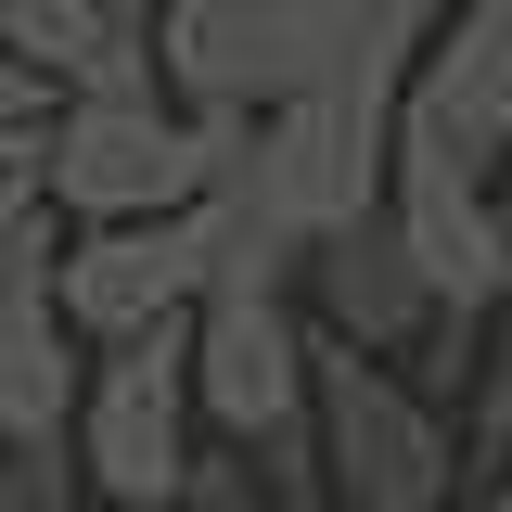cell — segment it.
I'll return each mask as SVG.
<instances>
[{"label": "cell", "instance_id": "1", "mask_svg": "<svg viewBox=\"0 0 512 512\" xmlns=\"http://www.w3.org/2000/svg\"><path fill=\"white\" fill-rule=\"evenodd\" d=\"M244 116H205L180 90H64L39 128V180L64 218H154V205H205L231 180Z\"/></svg>", "mask_w": 512, "mask_h": 512}, {"label": "cell", "instance_id": "2", "mask_svg": "<svg viewBox=\"0 0 512 512\" xmlns=\"http://www.w3.org/2000/svg\"><path fill=\"white\" fill-rule=\"evenodd\" d=\"M308 436H320V487L359 512H448L474 448L448 423V397L423 372H397L384 346L359 333H320V397H308Z\"/></svg>", "mask_w": 512, "mask_h": 512}, {"label": "cell", "instance_id": "10", "mask_svg": "<svg viewBox=\"0 0 512 512\" xmlns=\"http://www.w3.org/2000/svg\"><path fill=\"white\" fill-rule=\"evenodd\" d=\"M0 512H103L77 436H0Z\"/></svg>", "mask_w": 512, "mask_h": 512}, {"label": "cell", "instance_id": "12", "mask_svg": "<svg viewBox=\"0 0 512 512\" xmlns=\"http://www.w3.org/2000/svg\"><path fill=\"white\" fill-rule=\"evenodd\" d=\"M167 512H269V461L218 436V448H205V461L180 474V500H167Z\"/></svg>", "mask_w": 512, "mask_h": 512}, {"label": "cell", "instance_id": "7", "mask_svg": "<svg viewBox=\"0 0 512 512\" xmlns=\"http://www.w3.org/2000/svg\"><path fill=\"white\" fill-rule=\"evenodd\" d=\"M410 116H436L474 167H512V0H448L423 64H410Z\"/></svg>", "mask_w": 512, "mask_h": 512}, {"label": "cell", "instance_id": "15", "mask_svg": "<svg viewBox=\"0 0 512 512\" xmlns=\"http://www.w3.org/2000/svg\"><path fill=\"white\" fill-rule=\"evenodd\" d=\"M448 512H512V461H500V487H461Z\"/></svg>", "mask_w": 512, "mask_h": 512}, {"label": "cell", "instance_id": "17", "mask_svg": "<svg viewBox=\"0 0 512 512\" xmlns=\"http://www.w3.org/2000/svg\"><path fill=\"white\" fill-rule=\"evenodd\" d=\"M500 256H512V167H500Z\"/></svg>", "mask_w": 512, "mask_h": 512}, {"label": "cell", "instance_id": "6", "mask_svg": "<svg viewBox=\"0 0 512 512\" xmlns=\"http://www.w3.org/2000/svg\"><path fill=\"white\" fill-rule=\"evenodd\" d=\"M295 282H308V320H320V333H359V346H384V359H423V333L448 320L384 192L359 205V218H333V231H320Z\"/></svg>", "mask_w": 512, "mask_h": 512}, {"label": "cell", "instance_id": "18", "mask_svg": "<svg viewBox=\"0 0 512 512\" xmlns=\"http://www.w3.org/2000/svg\"><path fill=\"white\" fill-rule=\"evenodd\" d=\"M103 512H116V500H103Z\"/></svg>", "mask_w": 512, "mask_h": 512}, {"label": "cell", "instance_id": "8", "mask_svg": "<svg viewBox=\"0 0 512 512\" xmlns=\"http://www.w3.org/2000/svg\"><path fill=\"white\" fill-rule=\"evenodd\" d=\"M90 333L64 320V282L26 269L0 295V436H77V397H90Z\"/></svg>", "mask_w": 512, "mask_h": 512}, {"label": "cell", "instance_id": "13", "mask_svg": "<svg viewBox=\"0 0 512 512\" xmlns=\"http://www.w3.org/2000/svg\"><path fill=\"white\" fill-rule=\"evenodd\" d=\"M461 448H474V474H500V461H512V333L474 359V423H461Z\"/></svg>", "mask_w": 512, "mask_h": 512}, {"label": "cell", "instance_id": "11", "mask_svg": "<svg viewBox=\"0 0 512 512\" xmlns=\"http://www.w3.org/2000/svg\"><path fill=\"white\" fill-rule=\"evenodd\" d=\"M52 218H64V205H52V180H39V167H13V180H0V295H13L26 269H52V256H64Z\"/></svg>", "mask_w": 512, "mask_h": 512}, {"label": "cell", "instance_id": "16", "mask_svg": "<svg viewBox=\"0 0 512 512\" xmlns=\"http://www.w3.org/2000/svg\"><path fill=\"white\" fill-rule=\"evenodd\" d=\"M13 167H39V128H0V180H13Z\"/></svg>", "mask_w": 512, "mask_h": 512}, {"label": "cell", "instance_id": "5", "mask_svg": "<svg viewBox=\"0 0 512 512\" xmlns=\"http://www.w3.org/2000/svg\"><path fill=\"white\" fill-rule=\"evenodd\" d=\"M218 244H231V205L205 192V205H154V218H64V320L90 333V346H128V333H154V320H180L205 282H218Z\"/></svg>", "mask_w": 512, "mask_h": 512}, {"label": "cell", "instance_id": "14", "mask_svg": "<svg viewBox=\"0 0 512 512\" xmlns=\"http://www.w3.org/2000/svg\"><path fill=\"white\" fill-rule=\"evenodd\" d=\"M52 103H64V90L13 52V39H0V128H52Z\"/></svg>", "mask_w": 512, "mask_h": 512}, {"label": "cell", "instance_id": "9", "mask_svg": "<svg viewBox=\"0 0 512 512\" xmlns=\"http://www.w3.org/2000/svg\"><path fill=\"white\" fill-rule=\"evenodd\" d=\"M103 13H116V0H0V39L39 64L52 90H77V64L103 52Z\"/></svg>", "mask_w": 512, "mask_h": 512}, {"label": "cell", "instance_id": "3", "mask_svg": "<svg viewBox=\"0 0 512 512\" xmlns=\"http://www.w3.org/2000/svg\"><path fill=\"white\" fill-rule=\"evenodd\" d=\"M397 0H167V90L205 116H269L359 77Z\"/></svg>", "mask_w": 512, "mask_h": 512}, {"label": "cell", "instance_id": "4", "mask_svg": "<svg viewBox=\"0 0 512 512\" xmlns=\"http://www.w3.org/2000/svg\"><path fill=\"white\" fill-rule=\"evenodd\" d=\"M205 436H218V423H205V384H192V308L90 359L77 461H90V487H103L116 512H167V500H180V474L205 461Z\"/></svg>", "mask_w": 512, "mask_h": 512}]
</instances>
